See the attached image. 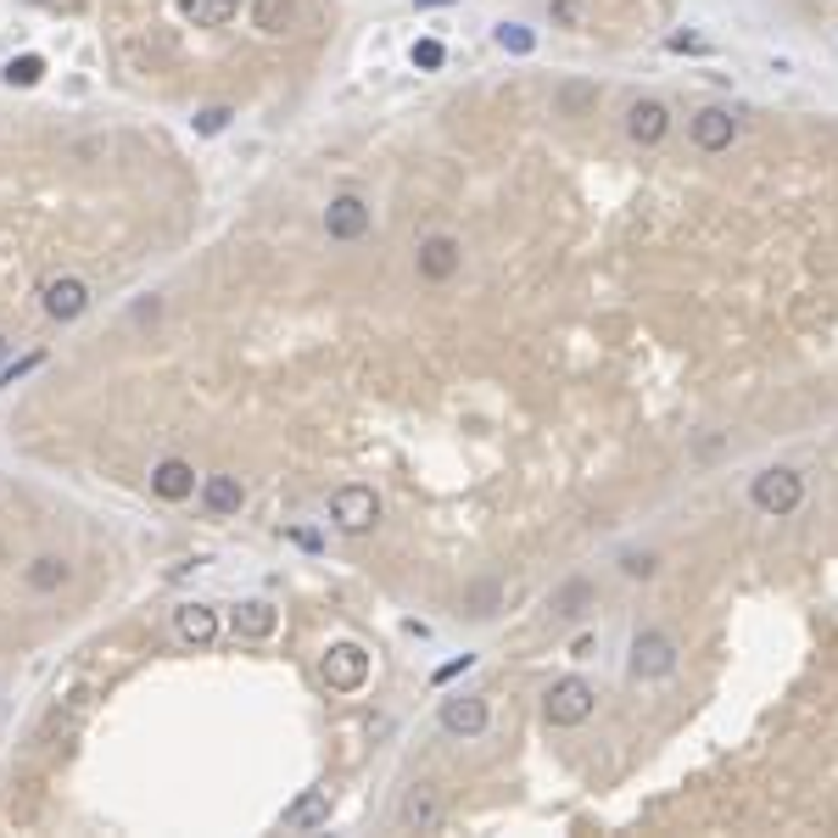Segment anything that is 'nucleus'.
<instances>
[{"label": "nucleus", "instance_id": "nucleus-15", "mask_svg": "<svg viewBox=\"0 0 838 838\" xmlns=\"http://www.w3.org/2000/svg\"><path fill=\"white\" fill-rule=\"evenodd\" d=\"M330 821V788H308L286 805V832H313Z\"/></svg>", "mask_w": 838, "mask_h": 838}, {"label": "nucleus", "instance_id": "nucleus-8", "mask_svg": "<svg viewBox=\"0 0 838 838\" xmlns=\"http://www.w3.org/2000/svg\"><path fill=\"white\" fill-rule=\"evenodd\" d=\"M40 302H45V313H51L56 324H73L84 308H90V286H84L78 275H51V280L40 286Z\"/></svg>", "mask_w": 838, "mask_h": 838}, {"label": "nucleus", "instance_id": "nucleus-1", "mask_svg": "<svg viewBox=\"0 0 838 838\" xmlns=\"http://www.w3.org/2000/svg\"><path fill=\"white\" fill-rule=\"evenodd\" d=\"M749 497H754V509H761V515L783 520V515H794L799 503H805V475H799V470H788V464H772V470L754 475Z\"/></svg>", "mask_w": 838, "mask_h": 838}, {"label": "nucleus", "instance_id": "nucleus-27", "mask_svg": "<svg viewBox=\"0 0 838 838\" xmlns=\"http://www.w3.org/2000/svg\"><path fill=\"white\" fill-rule=\"evenodd\" d=\"M497 45H503V51H531V34L515 29V23H503V29H497Z\"/></svg>", "mask_w": 838, "mask_h": 838}, {"label": "nucleus", "instance_id": "nucleus-25", "mask_svg": "<svg viewBox=\"0 0 838 838\" xmlns=\"http://www.w3.org/2000/svg\"><path fill=\"white\" fill-rule=\"evenodd\" d=\"M442 62H448L442 40H419V45H413V67H442Z\"/></svg>", "mask_w": 838, "mask_h": 838}, {"label": "nucleus", "instance_id": "nucleus-23", "mask_svg": "<svg viewBox=\"0 0 838 838\" xmlns=\"http://www.w3.org/2000/svg\"><path fill=\"white\" fill-rule=\"evenodd\" d=\"M45 78V56H12L7 62V84H23V90H29V84H40Z\"/></svg>", "mask_w": 838, "mask_h": 838}, {"label": "nucleus", "instance_id": "nucleus-26", "mask_svg": "<svg viewBox=\"0 0 838 838\" xmlns=\"http://www.w3.org/2000/svg\"><path fill=\"white\" fill-rule=\"evenodd\" d=\"M548 12H554V23H565V29H581V23H587V12H581V0H554V7H548Z\"/></svg>", "mask_w": 838, "mask_h": 838}, {"label": "nucleus", "instance_id": "nucleus-21", "mask_svg": "<svg viewBox=\"0 0 838 838\" xmlns=\"http://www.w3.org/2000/svg\"><path fill=\"white\" fill-rule=\"evenodd\" d=\"M291 18H297V0H258L251 7V29L258 34H286Z\"/></svg>", "mask_w": 838, "mask_h": 838}, {"label": "nucleus", "instance_id": "nucleus-6", "mask_svg": "<svg viewBox=\"0 0 838 838\" xmlns=\"http://www.w3.org/2000/svg\"><path fill=\"white\" fill-rule=\"evenodd\" d=\"M442 821H448L442 788H431V783L402 788V799H397V827H402V832H437Z\"/></svg>", "mask_w": 838, "mask_h": 838}, {"label": "nucleus", "instance_id": "nucleus-5", "mask_svg": "<svg viewBox=\"0 0 838 838\" xmlns=\"http://www.w3.org/2000/svg\"><path fill=\"white\" fill-rule=\"evenodd\" d=\"M330 520L342 526L347 537H364V531H375V520H380V497L369 492V486H335L330 492Z\"/></svg>", "mask_w": 838, "mask_h": 838}, {"label": "nucleus", "instance_id": "nucleus-13", "mask_svg": "<svg viewBox=\"0 0 838 838\" xmlns=\"http://www.w3.org/2000/svg\"><path fill=\"white\" fill-rule=\"evenodd\" d=\"M151 492H157L162 503H185V497L196 492V470H191L185 459H162V464L151 470Z\"/></svg>", "mask_w": 838, "mask_h": 838}, {"label": "nucleus", "instance_id": "nucleus-28", "mask_svg": "<svg viewBox=\"0 0 838 838\" xmlns=\"http://www.w3.org/2000/svg\"><path fill=\"white\" fill-rule=\"evenodd\" d=\"M492 604H497V581H486V587L470 593V615H492Z\"/></svg>", "mask_w": 838, "mask_h": 838}, {"label": "nucleus", "instance_id": "nucleus-2", "mask_svg": "<svg viewBox=\"0 0 838 838\" xmlns=\"http://www.w3.org/2000/svg\"><path fill=\"white\" fill-rule=\"evenodd\" d=\"M593 710H599V694H593V683H581V677H559V683L542 694L548 727H581Z\"/></svg>", "mask_w": 838, "mask_h": 838}, {"label": "nucleus", "instance_id": "nucleus-12", "mask_svg": "<svg viewBox=\"0 0 838 838\" xmlns=\"http://www.w3.org/2000/svg\"><path fill=\"white\" fill-rule=\"evenodd\" d=\"M486 721H492L486 699H442V732H453V738H481Z\"/></svg>", "mask_w": 838, "mask_h": 838}, {"label": "nucleus", "instance_id": "nucleus-24", "mask_svg": "<svg viewBox=\"0 0 838 838\" xmlns=\"http://www.w3.org/2000/svg\"><path fill=\"white\" fill-rule=\"evenodd\" d=\"M40 369V353H29V358H18V364H0V391H7V386H18L23 375H34Z\"/></svg>", "mask_w": 838, "mask_h": 838}, {"label": "nucleus", "instance_id": "nucleus-9", "mask_svg": "<svg viewBox=\"0 0 838 838\" xmlns=\"http://www.w3.org/2000/svg\"><path fill=\"white\" fill-rule=\"evenodd\" d=\"M324 235L330 240H364L369 235V202L364 196H335L330 207H324Z\"/></svg>", "mask_w": 838, "mask_h": 838}, {"label": "nucleus", "instance_id": "nucleus-10", "mask_svg": "<svg viewBox=\"0 0 838 838\" xmlns=\"http://www.w3.org/2000/svg\"><path fill=\"white\" fill-rule=\"evenodd\" d=\"M626 135H632V146H659V140L670 135V107L654 101V96L632 101V107H626Z\"/></svg>", "mask_w": 838, "mask_h": 838}, {"label": "nucleus", "instance_id": "nucleus-29", "mask_svg": "<svg viewBox=\"0 0 838 838\" xmlns=\"http://www.w3.org/2000/svg\"><path fill=\"white\" fill-rule=\"evenodd\" d=\"M224 123H229V107H207V112H196V129H202V135H218Z\"/></svg>", "mask_w": 838, "mask_h": 838}, {"label": "nucleus", "instance_id": "nucleus-3", "mask_svg": "<svg viewBox=\"0 0 838 838\" xmlns=\"http://www.w3.org/2000/svg\"><path fill=\"white\" fill-rule=\"evenodd\" d=\"M319 683L330 694H358L369 683V654L358 643H330L324 659H319Z\"/></svg>", "mask_w": 838, "mask_h": 838}, {"label": "nucleus", "instance_id": "nucleus-32", "mask_svg": "<svg viewBox=\"0 0 838 838\" xmlns=\"http://www.w3.org/2000/svg\"><path fill=\"white\" fill-rule=\"evenodd\" d=\"M413 7H448V0H413Z\"/></svg>", "mask_w": 838, "mask_h": 838}, {"label": "nucleus", "instance_id": "nucleus-30", "mask_svg": "<svg viewBox=\"0 0 838 838\" xmlns=\"http://www.w3.org/2000/svg\"><path fill=\"white\" fill-rule=\"evenodd\" d=\"M626 576H654V559L648 554H626Z\"/></svg>", "mask_w": 838, "mask_h": 838}, {"label": "nucleus", "instance_id": "nucleus-17", "mask_svg": "<svg viewBox=\"0 0 838 838\" xmlns=\"http://www.w3.org/2000/svg\"><path fill=\"white\" fill-rule=\"evenodd\" d=\"M174 626H180V637L196 643V648H207V643L218 637V615H213L207 604H180V610H174Z\"/></svg>", "mask_w": 838, "mask_h": 838}, {"label": "nucleus", "instance_id": "nucleus-4", "mask_svg": "<svg viewBox=\"0 0 838 838\" xmlns=\"http://www.w3.org/2000/svg\"><path fill=\"white\" fill-rule=\"evenodd\" d=\"M632 677L637 683H659V677H670L677 670V637L670 632H659V626H643L637 637H632Z\"/></svg>", "mask_w": 838, "mask_h": 838}, {"label": "nucleus", "instance_id": "nucleus-20", "mask_svg": "<svg viewBox=\"0 0 838 838\" xmlns=\"http://www.w3.org/2000/svg\"><path fill=\"white\" fill-rule=\"evenodd\" d=\"M180 12H185L196 29H224V23L240 12V0H180Z\"/></svg>", "mask_w": 838, "mask_h": 838}, {"label": "nucleus", "instance_id": "nucleus-18", "mask_svg": "<svg viewBox=\"0 0 838 838\" xmlns=\"http://www.w3.org/2000/svg\"><path fill=\"white\" fill-rule=\"evenodd\" d=\"M67 576H73V565H67L62 554H40V559L23 570V581L34 587V593H62V587H67Z\"/></svg>", "mask_w": 838, "mask_h": 838}, {"label": "nucleus", "instance_id": "nucleus-31", "mask_svg": "<svg viewBox=\"0 0 838 838\" xmlns=\"http://www.w3.org/2000/svg\"><path fill=\"white\" fill-rule=\"evenodd\" d=\"M7 353H12V342H7V335H0V364H7Z\"/></svg>", "mask_w": 838, "mask_h": 838}, {"label": "nucleus", "instance_id": "nucleus-11", "mask_svg": "<svg viewBox=\"0 0 838 838\" xmlns=\"http://www.w3.org/2000/svg\"><path fill=\"white\" fill-rule=\"evenodd\" d=\"M738 112H727V107H705L699 118H694V146L699 151H727L732 140H738Z\"/></svg>", "mask_w": 838, "mask_h": 838}, {"label": "nucleus", "instance_id": "nucleus-14", "mask_svg": "<svg viewBox=\"0 0 838 838\" xmlns=\"http://www.w3.org/2000/svg\"><path fill=\"white\" fill-rule=\"evenodd\" d=\"M229 626H235V637H246V643H264V637H275L280 610H275V604H264V599H251V604H235Z\"/></svg>", "mask_w": 838, "mask_h": 838}, {"label": "nucleus", "instance_id": "nucleus-7", "mask_svg": "<svg viewBox=\"0 0 838 838\" xmlns=\"http://www.w3.org/2000/svg\"><path fill=\"white\" fill-rule=\"evenodd\" d=\"M459 264H464L459 235H426V240H419V251H413L419 280H431V286H448V280L459 275Z\"/></svg>", "mask_w": 838, "mask_h": 838}, {"label": "nucleus", "instance_id": "nucleus-16", "mask_svg": "<svg viewBox=\"0 0 838 838\" xmlns=\"http://www.w3.org/2000/svg\"><path fill=\"white\" fill-rule=\"evenodd\" d=\"M202 503H207V515H235L240 503H246L240 475H207V481H202Z\"/></svg>", "mask_w": 838, "mask_h": 838}, {"label": "nucleus", "instance_id": "nucleus-19", "mask_svg": "<svg viewBox=\"0 0 838 838\" xmlns=\"http://www.w3.org/2000/svg\"><path fill=\"white\" fill-rule=\"evenodd\" d=\"M599 107V84H559V90H554V112L559 118H587V112H593Z\"/></svg>", "mask_w": 838, "mask_h": 838}, {"label": "nucleus", "instance_id": "nucleus-22", "mask_svg": "<svg viewBox=\"0 0 838 838\" xmlns=\"http://www.w3.org/2000/svg\"><path fill=\"white\" fill-rule=\"evenodd\" d=\"M587 604H593V581H565L554 593V615H565V621L587 615Z\"/></svg>", "mask_w": 838, "mask_h": 838}]
</instances>
